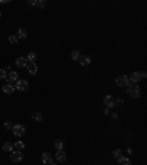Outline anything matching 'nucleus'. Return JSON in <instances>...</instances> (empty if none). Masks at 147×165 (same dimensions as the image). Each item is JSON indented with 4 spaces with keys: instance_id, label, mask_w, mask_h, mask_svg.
I'll return each mask as SVG.
<instances>
[{
    "instance_id": "5",
    "label": "nucleus",
    "mask_w": 147,
    "mask_h": 165,
    "mask_svg": "<svg viewBox=\"0 0 147 165\" xmlns=\"http://www.w3.org/2000/svg\"><path fill=\"white\" fill-rule=\"evenodd\" d=\"M24 159V153L22 152H18V150H13V152H10V161L12 162H21Z\"/></svg>"
},
{
    "instance_id": "8",
    "label": "nucleus",
    "mask_w": 147,
    "mask_h": 165,
    "mask_svg": "<svg viewBox=\"0 0 147 165\" xmlns=\"http://www.w3.org/2000/svg\"><path fill=\"white\" fill-rule=\"evenodd\" d=\"M41 161H43L44 165H50L53 162V155L49 153V152H43V153H41Z\"/></svg>"
},
{
    "instance_id": "25",
    "label": "nucleus",
    "mask_w": 147,
    "mask_h": 165,
    "mask_svg": "<svg viewBox=\"0 0 147 165\" xmlns=\"http://www.w3.org/2000/svg\"><path fill=\"white\" fill-rule=\"evenodd\" d=\"M9 43H12V44H16V43H18V37L15 36V34L9 36Z\"/></svg>"
},
{
    "instance_id": "19",
    "label": "nucleus",
    "mask_w": 147,
    "mask_h": 165,
    "mask_svg": "<svg viewBox=\"0 0 147 165\" xmlns=\"http://www.w3.org/2000/svg\"><path fill=\"white\" fill-rule=\"evenodd\" d=\"M118 162H119V165H131V159L127 158V156H121L118 159Z\"/></svg>"
},
{
    "instance_id": "21",
    "label": "nucleus",
    "mask_w": 147,
    "mask_h": 165,
    "mask_svg": "<svg viewBox=\"0 0 147 165\" xmlns=\"http://www.w3.org/2000/svg\"><path fill=\"white\" fill-rule=\"evenodd\" d=\"M36 57H37V55L34 52H30L28 56H27V60H28V62H36Z\"/></svg>"
},
{
    "instance_id": "15",
    "label": "nucleus",
    "mask_w": 147,
    "mask_h": 165,
    "mask_svg": "<svg viewBox=\"0 0 147 165\" xmlns=\"http://www.w3.org/2000/svg\"><path fill=\"white\" fill-rule=\"evenodd\" d=\"M27 62H28V60H27V57H22V56H21V57L16 59V62H15V63H16V66H18V68H25Z\"/></svg>"
},
{
    "instance_id": "16",
    "label": "nucleus",
    "mask_w": 147,
    "mask_h": 165,
    "mask_svg": "<svg viewBox=\"0 0 147 165\" xmlns=\"http://www.w3.org/2000/svg\"><path fill=\"white\" fill-rule=\"evenodd\" d=\"M55 147H56V150H63V147H65V142H63L62 139H56V140H55Z\"/></svg>"
},
{
    "instance_id": "2",
    "label": "nucleus",
    "mask_w": 147,
    "mask_h": 165,
    "mask_svg": "<svg viewBox=\"0 0 147 165\" xmlns=\"http://www.w3.org/2000/svg\"><path fill=\"white\" fill-rule=\"evenodd\" d=\"M13 87H15V90H19V92H27L30 89V83L27 80H18Z\"/></svg>"
},
{
    "instance_id": "33",
    "label": "nucleus",
    "mask_w": 147,
    "mask_h": 165,
    "mask_svg": "<svg viewBox=\"0 0 147 165\" xmlns=\"http://www.w3.org/2000/svg\"><path fill=\"white\" fill-rule=\"evenodd\" d=\"M0 18H1V12H0Z\"/></svg>"
},
{
    "instance_id": "29",
    "label": "nucleus",
    "mask_w": 147,
    "mask_h": 165,
    "mask_svg": "<svg viewBox=\"0 0 147 165\" xmlns=\"http://www.w3.org/2000/svg\"><path fill=\"white\" fill-rule=\"evenodd\" d=\"M140 75H141V78H146V77H147V72H146V71H141V72H140Z\"/></svg>"
},
{
    "instance_id": "27",
    "label": "nucleus",
    "mask_w": 147,
    "mask_h": 165,
    "mask_svg": "<svg viewBox=\"0 0 147 165\" xmlns=\"http://www.w3.org/2000/svg\"><path fill=\"white\" fill-rule=\"evenodd\" d=\"M4 127H6V128H12V127H13V124H12V122H10V121H6V122H4Z\"/></svg>"
},
{
    "instance_id": "22",
    "label": "nucleus",
    "mask_w": 147,
    "mask_h": 165,
    "mask_svg": "<svg viewBox=\"0 0 147 165\" xmlns=\"http://www.w3.org/2000/svg\"><path fill=\"white\" fill-rule=\"evenodd\" d=\"M46 0H36V6L37 7H40V9H43V7H46Z\"/></svg>"
},
{
    "instance_id": "30",
    "label": "nucleus",
    "mask_w": 147,
    "mask_h": 165,
    "mask_svg": "<svg viewBox=\"0 0 147 165\" xmlns=\"http://www.w3.org/2000/svg\"><path fill=\"white\" fill-rule=\"evenodd\" d=\"M28 4H30V6H36V0H30Z\"/></svg>"
},
{
    "instance_id": "3",
    "label": "nucleus",
    "mask_w": 147,
    "mask_h": 165,
    "mask_svg": "<svg viewBox=\"0 0 147 165\" xmlns=\"http://www.w3.org/2000/svg\"><path fill=\"white\" fill-rule=\"evenodd\" d=\"M115 84H116L118 87H127V86L129 84L128 75H119V77H116V80H115Z\"/></svg>"
},
{
    "instance_id": "20",
    "label": "nucleus",
    "mask_w": 147,
    "mask_h": 165,
    "mask_svg": "<svg viewBox=\"0 0 147 165\" xmlns=\"http://www.w3.org/2000/svg\"><path fill=\"white\" fill-rule=\"evenodd\" d=\"M36 122H40L41 119H43V113L41 112H33V116H31Z\"/></svg>"
},
{
    "instance_id": "12",
    "label": "nucleus",
    "mask_w": 147,
    "mask_h": 165,
    "mask_svg": "<svg viewBox=\"0 0 147 165\" xmlns=\"http://www.w3.org/2000/svg\"><path fill=\"white\" fill-rule=\"evenodd\" d=\"M6 80H7V83L10 84V83H16L19 78H18V72L16 71H10V72L7 74V77H6Z\"/></svg>"
},
{
    "instance_id": "17",
    "label": "nucleus",
    "mask_w": 147,
    "mask_h": 165,
    "mask_svg": "<svg viewBox=\"0 0 147 165\" xmlns=\"http://www.w3.org/2000/svg\"><path fill=\"white\" fill-rule=\"evenodd\" d=\"M1 149H3L4 152H9V153H10V152H13V145H12L10 142H4L3 146H1Z\"/></svg>"
},
{
    "instance_id": "13",
    "label": "nucleus",
    "mask_w": 147,
    "mask_h": 165,
    "mask_svg": "<svg viewBox=\"0 0 147 165\" xmlns=\"http://www.w3.org/2000/svg\"><path fill=\"white\" fill-rule=\"evenodd\" d=\"M3 93L4 94H13V92H15V87L12 86V84H9V83H6L4 86H3Z\"/></svg>"
},
{
    "instance_id": "26",
    "label": "nucleus",
    "mask_w": 147,
    "mask_h": 165,
    "mask_svg": "<svg viewBox=\"0 0 147 165\" xmlns=\"http://www.w3.org/2000/svg\"><path fill=\"white\" fill-rule=\"evenodd\" d=\"M6 77H7V72L4 69H0V80H6Z\"/></svg>"
},
{
    "instance_id": "11",
    "label": "nucleus",
    "mask_w": 147,
    "mask_h": 165,
    "mask_svg": "<svg viewBox=\"0 0 147 165\" xmlns=\"http://www.w3.org/2000/svg\"><path fill=\"white\" fill-rule=\"evenodd\" d=\"M128 78H129V81H131V84H137V83H140L141 75H140V72H138V71H135V72L131 74Z\"/></svg>"
},
{
    "instance_id": "7",
    "label": "nucleus",
    "mask_w": 147,
    "mask_h": 165,
    "mask_svg": "<svg viewBox=\"0 0 147 165\" xmlns=\"http://www.w3.org/2000/svg\"><path fill=\"white\" fill-rule=\"evenodd\" d=\"M25 68H27V71H28L30 75H36L37 71H38V66H37L36 62H27Z\"/></svg>"
},
{
    "instance_id": "10",
    "label": "nucleus",
    "mask_w": 147,
    "mask_h": 165,
    "mask_svg": "<svg viewBox=\"0 0 147 165\" xmlns=\"http://www.w3.org/2000/svg\"><path fill=\"white\" fill-rule=\"evenodd\" d=\"M66 158H68V156H66V152H65V150H57V152H56V161H57V162L63 164V162L66 161Z\"/></svg>"
},
{
    "instance_id": "6",
    "label": "nucleus",
    "mask_w": 147,
    "mask_h": 165,
    "mask_svg": "<svg viewBox=\"0 0 147 165\" xmlns=\"http://www.w3.org/2000/svg\"><path fill=\"white\" fill-rule=\"evenodd\" d=\"M103 105H105L108 109H110V108H115V99H113L110 94H106V96L103 97Z\"/></svg>"
},
{
    "instance_id": "4",
    "label": "nucleus",
    "mask_w": 147,
    "mask_h": 165,
    "mask_svg": "<svg viewBox=\"0 0 147 165\" xmlns=\"http://www.w3.org/2000/svg\"><path fill=\"white\" fill-rule=\"evenodd\" d=\"M12 131H13V134H15L16 137H21V136H24V134L27 133V128H25V125H22V124H15V125L12 127Z\"/></svg>"
},
{
    "instance_id": "23",
    "label": "nucleus",
    "mask_w": 147,
    "mask_h": 165,
    "mask_svg": "<svg viewBox=\"0 0 147 165\" xmlns=\"http://www.w3.org/2000/svg\"><path fill=\"white\" fill-rule=\"evenodd\" d=\"M79 56H81L79 50H72V53H71V57H72L74 60H78V59H79Z\"/></svg>"
},
{
    "instance_id": "28",
    "label": "nucleus",
    "mask_w": 147,
    "mask_h": 165,
    "mask_svg": "<svg viewBox=\"0 0 147 165\" xmlns=\"http://www.w3.org/2000/svg\"><path fill=\"white\" fill-rule=\"evenodd\" d=\"M122 103H124V100H122V99H116V100H115V105H118V106H121Z\"/></svg>"
},
{
    "instance_id": "18",
    "label": "nucleus",
    "mask_w": 147,
    "mask_h": 165,
    "mask_svg": "<svg viewBox=\"0 0 147 165\" xmlns=\"http://www.w3.org/2000/svg\"><path fill=\"white\" fill-rule=\"evenodd\" d=\"M24 149H25V145H24V142H15V143H13V150L22 152Z\"/></svg>"
},
{
    "instance_id": "32",
    "label": "nucleus",
    "mask_w": 147,
    "mask_h": 165,
    "mask_svg": "<svg viewBox=\"0 0 147 165\" xmlns=\"http://www.w3.org/2000/svg\"><path fill=\"white\" fill-rule=\"evenodd\" d=\"M50 165H56V162H55V161H53V162H52V164H50Z\"/></svg>"
},
{
    "instance_id": "1",
    "label": "nucleus",
    "mask_w": 147,
    "mask_h": 165,
    "mask_svg": "<svg viewBox=\"0 0 147 165\" xmlns=\"http://www.w3.org/2000/svg\"><path fill=\"white\" fill-rule=\"evenodd\" d=\"M127 92H128V94L132 99H138L140 97V87H138V84H131L129 83L127 86Z\"/></svg>"
},
{
    "instance_id": "9",
    "label": "nucleus",
    "mask_w": 147,
    "mask_h": 165,
    "mask_svg": "<svg viewBox=\"0 0 147 165\" xmlns=\"http://www.w3.org/2000/svg\"><path fill=\"white\" fill-rule=\"evenodd\" d=\"M78 62H79V65H82V66H88V65L91 63V57L87 55H81L79 59H78Z\"/></svg>"
},
{
    "instance_id": "24",
    "label": "nucleus",
    "mask_w": 147,
    "mask_h": 165,
    "mask_svg": "<svg viewBox=\"0 0 147 165\" xmlns=\"http://www.w3.org/2000/svg\"><path fill=\"white\" fill-rule=\"evenodd\" d=\"M121 156H122V150H121V149H115V150H113V158L119 159Z\"/></svg>"
},
{
    "instance_id": "31",
    "label": "nucleus",
    "mask_w": 147,
    "mask_h": 165,
    "mask_svg": "<svg viewBox=\"0 0 147 165\" xmlns=\"http://www.w3.org/2000/svg\"><path fill=\"white\" fill-rule=\"evenodd\" d=\"M103 113H105V115H109V109H108V108H106V109L103 110Z\"/></svg>"
},
{
    "instance_id": "14",
    "label": "nucleus",
    "mask_w": 147,
    "mask_h": 165,
    "mask_svg": "<svg viewBox=\"0 0 147 165\" xmlns=\"http://www.w3.org/2000/svg\"><path fill=\"white\" fill-rule=\"evenodd\" d=\"M15 36L18 37V40H25V38L28 37V33H27V30H25V28H19L18 33H16Z\"/></svg>"
}]
</instances>
